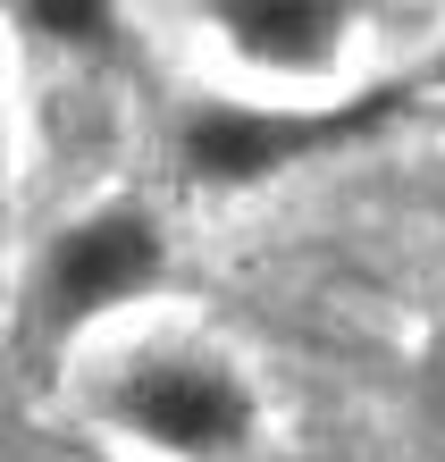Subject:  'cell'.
Listing matches in <instances>:
<instances>
[{"instance_id": "cell-1", "label": "cell", "mask_w": 445, "mask_h": 462, "mask_svg": "<svg viewBox=\"0 0 445 462\" xmlns=\"http://www.w3.org/2000/svg\"><path fill=\"white\" fill-rule=\"evenodd\" d=\"M101 420L169 462H244L261 446V395L218 345H144L101 378Z\"/></svg>"}, {"instance_id": "cell-2", "label": "cell", "mask_w": 445, "mask_h": 462, "mask_svg": "<svg viewBox=\"0 0 445 462\" xmlns=\"http://www.w3.org/2000/svg\"><path fill=\"white\" fill-rule=\"evenodd\" d=\"M386 118V93H345V101H227L202 93L177 118V169L210 194H244L302 169V160L353 143L361 126Z\"/></svg>"}, {"instance_id": "cell-3", "label": "cell", "mask_w": 445, "mask_h": 462, "mask_svg": "<svg viewBox=\"0 0 445 462\" xmlns=\"http://www.w3.org/2000/svg\"><path fill=\"white\" fill-rule=\"evenodd\" d=\"M169 278V236L144 202H101V210H76L42 236L34 253V278H25V319L60 345V337H85L93 319L144 303V294Z\"/></svg>"}, {"instance_id": "cell-4", "label": "cell", "mask_w": 445, "mask_h": 462, "mask_svg": "<svg viewBox=\"0 0 445 462\" xmlns=\"http://www.w3.org/2000/svg\"><path fill=\"white\" fill-rule=\"evenodd\" d=\"M210 34L253 76L320 85V76H337L353 60L361 9H345V0H227V9H210Z\"/></svg>"}, {"instance_id": "cell-5", "label": "cell", "mask_w": 445, "mask_h": 462, "mask_svg": "<svg viewBox=\"0 0 445 462\" xmlns=\"http://www.w3.org/2000/svg\"><path fill=\"white\" fill-rule=\"evenodd\" d=\"M17 25H25L34 42H60V51H109L126 17H118V9H93V0H25Z\"/></svg>"}, {"instance_id": "cell-6", "label": "cell", "mask_w": 445, "mask_h": 462, "mask_svg": "<svg viewBox=\"0 0 445 462\" xmlns=\"http://www.w3.org/2000/svg\"><path fill=\"white\" fill-rule=\"evenodd\" d=\"M0 160H9V134H0Z\"/></svg>"}, {"instance_id": "cell-7", "label": "cell", "mask_w": 445, "mask_h": 462, "mask_svg": "<svg viewBox=\"0 0 445 462\" xmlns=\"http://www.w3.org/2000/svg\"><path fill=\"white\" fill-rule=\"evenodd\" d=\"M437 76H445V60H437Z\"/></svg>"}]
</instances>
